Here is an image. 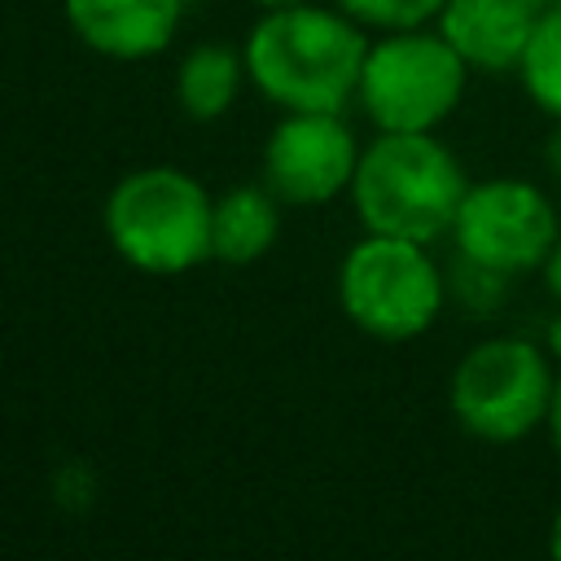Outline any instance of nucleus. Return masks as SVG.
I'll use <instances>...</instances> for the list:
<instances>
[{
    "label": "nucleus",
    "mask_w": 561,
    "mask_h": 561,
    "mask_svg": "<svg viewBox=\"0 0 561 561\" xmlns=\"http://www.w3.org/2000/svg\"><path fill=\"white\" fill-rule=\"evenodd\" d=\"M245 79L280 110H342L359 92L368 35L342 9H263L245 35Z\"/></svg>",
    "instance_id": "f257e3e1"
},
{
    "label": "nucleus",
    "mask_w": 561,
    "mask_h": 561,
    "mask_svg": "<svg viewBox=\"0 0 561 561\" xmlns=\"http://www.w3.org/2000/svg\"><path fill=\"white\" fill-rule=\"evenodd\" d=\"M469 193L460 158L434 131H377L359 149L351 202L364 232L438 241L451 232L456 210Z\"/></svg>",
    "instance_id": "f03ea898"
},
{
    "label": "nucleus",
    "mask_w": 561,
    "mask_h": 561,
    "mask_svg": "<svg viewBox=\"0 0 561 561\" xmlns=\"http://www.w3.org/2000/svg\"><path fill=\"white\" fill-rule=\"evenodd\" d=\"M210 193L180 167L127 171L105 197L110 245L149 276H175L210 259Z\"/></svg>",
    "instance_id": "7ed1b4c3"
},
{
    "label": "nucleus",
    "mask_w": 561,
    "mask_h": 561,
    "mask_svg": "<svg viewBox=\"0 0 561 561\" xmlns=\"http://www.w3.org/2000/svg\"><path fill=\"white\" fill-rule=\"evenodd\" d=\"M447 285L421 241L364 232L337 267L342 316L381 342L421 337L443 311Z\"/></svg>",
    "instance_id": "20e7f679"
},
{
    "label": "nucleus",
    "mask_w": 561,
    "mask_h": 561,
    "mask_svg": "<svg viewBox=\"0 0 561 561\" xmlns=\"http://www.w3.org/2000/svg\"><path fill=\"white\" fill-rule=\"evenodd\" d=\"M465 83L469 66L438 26H412L368 44L355 101L377 131H434L460 105Z\"/></svg>",
    "instance_id": "39448f33"
},
{
    "label": "nucleus",
    "mask_w": 561,
    "mask_h": 561,
    "mask_svg": "<svg viewBox=\"0 0 561 561\" xmlns=\"http://www.w3.org/2000/svg\"><path fill=\"white\" fill-rule=\"evenodd\" d=\"M557 373L543 342L486 337L465 351L451 373V416L482 443H522L548 425Z\"/></svg>",
    "instance_id": "423d86ee"
},
{
    "label": "nucleus",
    "mask_w": 561,
    "mask_h": 561,
    "mask_svg": "<svg viewBox=\"0 0 561 561\" xmlns=\"http://www.w3.org/2000/svg\"><path fill=\"white\" fill-rule=\"evenodd\" d=\"M557 237H561V224H557L548 193L513 175L469 184L456 210V224H451L456 254L491 272H504V276L543 267Z\"/></svg>",
    "instance_id": "0eeeda50"
},
{
    "label": "nucleus",
    "mask_w": 561,
    "mask_h": 561,
    "mask_svg": "<svg viewBox=\"0 0 561 561\" xmlns=\"http://www.w3.org/2000/svg\"><path fill=\"white\" fill-rule=\"evenodd\" d=\"M359 140L342 110H285L263 145V184L289 206H320L351 188Z\"/></svg>",
    "instance_id": "6e6552de"
},
{
    "label": "nucleus",
    "mask_w": 561,
    "mask_h": 561,
    "mask_svg": "<svg viewBox=\"0 0 561 561\" xmlns=\"http://www.w3.org/2000/svg\"><path fill=\"white\" fill-rule=\"evenodd\" d=\"M184 0H66L70 31L101 57L140 61L171 44Z\"/></svg>",
    "instance_id": "1a4fd4ad"
},
{
    "label": "nucleus",
    "mask_w": 561,
    "mask_h": 561,
    "mask_svg": "<svg viewBox=\"0 0 561 561\" xmlns=\"http://www.w3.org/2000/svg\"><path fill=\"white\" fill-rule=\"evenodd\" d=\"M535 18L539 13L526 0H443L434 26L465 57L469 70L500 75L517 70Z\"/></svg>",
    "instance_id": "9d476101"
},
{
    "label": "nucleus",
    "mask_w": 561,
    "mask_h": 561,
    "mask_svg": "<svg viewBox=\"0 0 561 561\" xmlns=\"http://www.w3.org/2000/svg\"><path fill=\"white\" fill-rule=\"evenodd\" d=\"M280 197L263 188H232L215 202L210 215V259L224 263H254L276 245L280 232Z\"/></svg>",
    "instance_id": "9b49d317"
},
{
    "label": "nucleus",
    "mask_w": 561,
    "mask_h": 561,
    "mask_svg": "<svg viewBox=\"0 0 561 561\" xmlns=\"http://www.w3.org/2000/svg\"><path fill=\"white\" fill-rule=\"evenodd\" d=\"M241 75H245V57H237L224 44H197L175 70V96L188 118L210 123L232 110L241 92Z\"/></svg>",
    "instance_id": "f8f14e48"
},
{
    "label": "nucleus",
    "mask_w": 561,
    "mask_h": 561,
    "mask_svg": "<svg viewBox=\"0 0 561 561\" xmlns=\"http://www.w3.org/2000/svg\"><path fill=\"white\" fill-rule=\"evenodd\" d=\"M517 75H522L526 96L552 123H561V4L557 9H543L535 18V31H530L526 53L517 61Z\"/></svg>",
    "instance_id": "ddd939ff"
},
{
    "label": "nucleus",
    "mask_w": 561,
    "mask_h": 561,
    "mask_svg": "<svg viewBox=\"0 0 561 561\" xmlns=\"http://www.w3.org/2000/svg\"><path fill=\"white\" fill-rule=\"evenodd\" d=\"M337 9L346 18H355L359 26L373 31H412V26H430L443 9V0H337Z\"/></svg>",
    "instance_id": "4468645a"
},
{
    "label": "nucleus",
    "mask_w": 561,
    "mask_h": 561,
    "mask_svg": "<svg viewBox=\"0 0 561 561\" xmlns=\"http://www.w3.org/2000/svg\"><path fill=\"white\" fill-rule=\"evenodd\" d=\"M543 280H548V294H552L557 307H561V237H557V245H552V254H548V263H543Z\"/></svg>",
    "instance_id": "2eb2a0df"
},
{
    "label": "nucleus",
    "mask_w": 561,
    "mask_h": 561,
    "mask_svg": "<svg viewBox=\"0 0 561 561\" xmlns=\"http://www.w3.org/2000/svg\"><path fill=\"white\" fill-rule=\"evenodd\" d=\"M543 351H548V355L561 364V307H557V316L543 324Z\"/></svg>",
    "instance_id": "dca6fc26"
},
{
    "label": "nucleus",
    "mask_w": 561,
    "mask_h": 561,
    "mask_svg": "<svg viewBox=\"0 0 561 561\" xmlns=\"http://www.w3.org/2000/svg\"><path fill=\"white\" fill-rule=\"evenodd\" d=\"M548 434H552V447L561 451V373H557V390H552V408H548Z\"/></svg>",
    "instance_id": "f3484780"
},
{
    "label": "nucleus",
    "mask_w": 561,
    "mask_h": 561,
    "mask_svg": "<svg viewBox=\"0 0 561 561\" xmlns=\"http://www.w3.org/2000/svg\"><path fill=\"white\" fill-rule=\"evenodd\" d=\"M543 162H548L552 175H561V123H557V131H552L548 145H543Z\"/></svg>",
    "instance_id": "a211bd4d"
},
{
    "label": "nucleus",
    "mask_w": 561,
    "mask_h": 561,
    "mask_svg": "<svg viewBox=\"0 0 561 561\" xmlns=\"http://www.w3.org/2000/svg\"><path fill=\"white\" fill-rule=\"evenodd\" d=\"M548 552L561 561V508H557V517H552V530H548Z\"/></svg>",
    "instance_id": "6ab92c4d"
},
{
    "label": "nucleus",
    "mask_w": 561,
    "mask_h": 561,
    "mask_svg": "<svg viewBox=\"0 0 561 561\" xmlns=\"http://www.w3.org/2000/svg\"><path fill=\"white\" fill-rule=\"evenodd\" d=\"M259 9H289V4H307V0H254Z\"/></svg>",
    "instance_id": "aec40b11"
},
{
    "label": "nucleus",
    "mask_w": 561,
    "mask_h": 561,
    "mask_svg": "<svg viewBox=\"0 0 561 561\" xmlns=\"http://www.w3.org/2000/svg\"><path fill=\"white\" fill-rule=\"evenodd\" d=\"M526 4H530V9H535V13H543V9H557V4H561V0H526Z\"/></svg>",
    "instance_id": "412c9836"
}]
</instances>
